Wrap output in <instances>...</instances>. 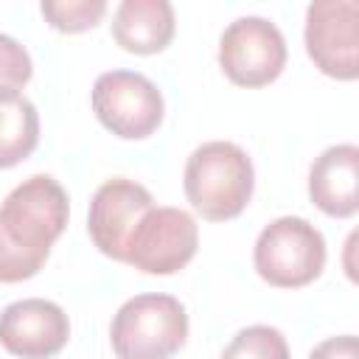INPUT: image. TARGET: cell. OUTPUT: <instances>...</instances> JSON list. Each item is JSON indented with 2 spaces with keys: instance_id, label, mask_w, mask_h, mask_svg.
<instances>
[{
  "instance_id": "6da1fadb",
  "label": "cell",
  "mask_w": 359,
  "mask_h": 359,
  "mask_svg": "<svg viewBox=\"0 0 359 359\" xmlns=\"http://www.w3.org/2000/svg\"><path fill=\"white\" fill-rule=\"evenodd\" d=\"M67 191L48 174L22 180L0 205V283L34 278L67 227Z\"/></svg>"
},
{
  "instance_id": "7a4b0ae2",
  "label": "cell",
  "mask_w": 359,
  "mask_h": 359,
  "mask_svg": "<svg viewBox=\"0 0 359 359\" xmlns=\"http://www.w3.org/2000/svg\"><path fill=\"white\" fill-rule=\"evenodd\" d=\"M191 208L208 222L236 219L252 199L255 168L247 151L230 140H210L191 151L182 174Z\"/></svg>"
},
{
  "instance_id": "3957f363",
  "label": "cell",
  "mask_w": 359,
  "mask_h": 359,
  "mask_svg": "<svg viewBox=\"0 0 359 359\" xmlns=\"http://www.w3.org/2000/svg\"><path fill=\"white\" fill-rule=\"evenodd\" d=\"M185 339V306L160 292L129 297L109 325V342L118 359H171Z\"/></svg>"
},
{
  "instance_id": "277c9868",
  "label": "cell",
  "mask_w": 359,
  "mask_h": 359,
  "mask_svg": "<svg viewBox=\"0 0 359 359\" xmlns=\"http://www.w3.org/2000/svg\"><path fill=\"white\" fill-rule=\"evenodd\" d=\"M252 264L269 286H309L325 266V238L311 222L300 216H280L258 233Z\"/></svg>"
},
{
  "instance_id": "5b68a950",
  "label": "cell",
  "mask_w": 359,
  "mask_h": 359,
  "mask_svg": "<svg viewBox=\"0 0 359 359\" xmlns=\"http://www.w3.org/2000/svg\"><path fill=\"white\" fill-rule=\"evenodd\" d=\"M93 112L104 129L123 140H143L163 123V93L135 70H107L93 84Z\"/></svg>"
},
{
  "instance_id": "8992f818",
  "label": "cell",
  "mask_w": 359,
  "mask_h": 359,
  "mask_svg": "<svg viewBox=\"0 0 359 359\" xmlns=\"http://www.w3.org/2000/svg\"><path fill=\"white\" fill-rule=\"evenodd\" d=\"M219 65L238 87H264L286 67V39L266 17H238L219 39Z\"/></svg>"
},
{
  "instance_id": "52a82bcc",
  "label": "cell",
  "mask_w": 359,
  "mask_h": 359,
  "mask_svg": "<svg viewBox=\"0 0 359 359\" xmlns=\"http://www.w3.org/2000/svg\"><path fill=\"white\" fill-rule=\"evenodd\" d=\"M199 247V227L182 208H151L129 236L123 264L146 275L180 272Z\"/></svg>"
},
{
  "instance_id": "ba28073f",
  "label": "cell",
  "mask_w": 359,
  "mask_h": 359,
  "mask_svg": "<svg viewBox=\"0 0 359 359\" xmlns=\"http://www.w3.org/2000/svg\"><path fill=\"white\" fill-rule=\"evenodd\" d=\"M359 6L356 0H314L306 8V53L331 79L359 76Z\"/></svg>"
},
{
  "instance_id": "9c48e42d",
  "label": "cell",
  "mask_w": 359,
  "mask_h": 359,
  "mask_svg": "<svg viewBox=\"0 0 359 359\" xmlns=\"http://www.w3.org/2000/svg\"><path fill=\"white\" fill-rule=\"evenodd\" d=\"M154 208L151 194L132 180L115 177L107 180L90 202V216H87V230L93 244L112 261L126 258V244L143 213Z\"/></svg>"
},
{
  "instance_id": "30bf717a",
  "label": "cell",
  "mask_w": 359,
  "mask_h": 359,
  "mask_svg": "<svg viewBox=\"0 0 359 359\" xmlns=\"http://www.w3.org/2000/svg\"><path fill=\"white\" fill-rule=\"evenodd\" d=\"M70 339V320L53 300L25 297L0 311V345L20 359H50Z\"/></svg>"
},
{
  "instance_id": "8fae6325",
  "label": "cell",
  "mask_w": 359,
  "mask_h": 359,
  "mask_svg": "<svg viewBox=\"0 0 359 359\" xmlns=\"http://www.w3.org/2000/svg\"><path fill=\"white\" fill-rule=\"evenodd\" d=\"M359 149L353 143L328 146L309 168V196L325 213L348 219L359 208Z\"/></svg>"
},
{
  "instance_id": "7c38bea8",
  "label": "cell",
  "mask_w": 359,
  "mask_h": 359,
  "mask_svg": "<svg viewBox=\"0 0 359 359\" xmlns=\"http://www.w3.org/2000/svg\"><path fill=\"white\" fill-rule=\"evenodd\" d=\"M174 8L168 0H123L112 17V36L129 53H160L174 39Z\"/></svg>"
},
{
  "instance_id": "4fadbf2b",
  "label": "cell",
  "mask_w": 359,
  "mask_h": 359,
  "mask_svg": "<svg viewBox=\"0 0 359 359\" xmlns=\"http://www.w3.org/2000/svg\"><path fill=\"white\" fill-rule=\"evenodd\" d=\"M39 143V112L17 90H0V168L34 154Z\"/></svg>"
},
{
  "instance_id": "5bb4252c",
  "label": "cell",
  "mask_w": 359,
  "mask_h": 359,
  "mask_svg": "<svg viewBox=\"0 0 359 359\" xmlns=\"http://www.w3.org/2000/svg\"><path fill=\"white\" fill-rule=\"evenodd\" d=\"M222 359H289V345L275 325H247L227 342Z\"/></svg>"
},
{
  "instance_id": "9a60e30c",
  "label": "cell",
  "mask_w": 359,
  "mask_h": 359,
  "mask_svg": "<svg viewBox=\"0 0 359 359\" xmlns=\"http://www.w3.org/2000/svg\"><path fill=\"white\" fill-rule=\"evenodd\" d=\"M39 11L50 22V28L62 34H81L101 22V17L107 14V3L104 0H45Z\"/></svg>"
},
{
  "instance_id": "2e32d148",
  "label": "cell",
  "mask_w": 359,
  "mask_h": 359,
  "mask_svg": "<svg viewBox=\"0 0 359 359\" xmlns=\"http://www.w3.org/2000/svg\"><path fill=\"white\" fill-rule=\"evenodd\" d=\"M34 65L28 50L11 39L8 34H0V90H22L31 81Z\"/></svg>"
},
{
  "instance_id": "e0dca14e",
  "label": "cell",
  "mask_w": 359,
  "mask_h": 359,
  "mask_svg": "<svg viewBox=\"0 0 359 359\" xmlns=\"http://www.w3.org/2000/svg\"><path fill=\"white\" fill-rule=\"evenodd\" d=\"M309 359H359V342L353 334L328 337L309 353Z\"/></svg>"
}]
</instances>
